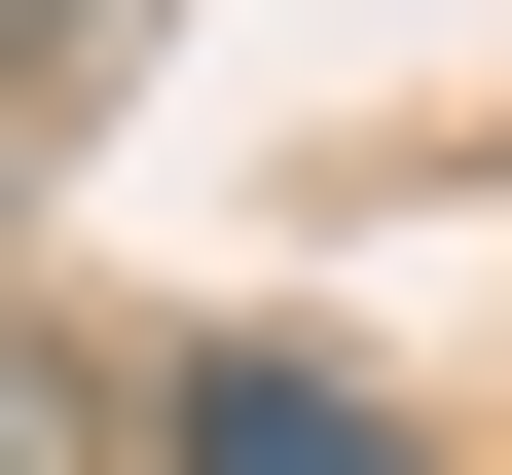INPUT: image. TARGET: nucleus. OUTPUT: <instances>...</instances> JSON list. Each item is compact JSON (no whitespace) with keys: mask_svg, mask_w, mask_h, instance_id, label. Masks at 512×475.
Instances as JSON below:
<instances>
[{"mask_svg":"<svg viewBox=\"0 0 512 475\" xmlns=\"http://www.w3.org/2000/svg\"><path fill=\"white\" fill-rule=\"evenodd\" d=\"M147 475H403V439H366L330 366H183V402H147Z\"/></svg>","mask_w":512,"mask_h":475,"instance_id":"nucleus-1","label":"nucleus"},{"mask_svg":"<svg viewBox=\"0 0 512 475\" xmlns=\"http://www.w3.org/2000/svg\"><path fill=\"white\" fill-rule=\"evenodd\" d=\"M0 475H110V366H74L37 293H0Z\"/></svg>","mask_w":512,"mask_h":475,"instance_id":"nucleus-2","label":"nucleus"},{"mask_svg":"<svg viewBox=\"0 0 512 475\" xmlns=\"http://www.w3.org/2000/svg\"><path fill=\"white\" fill-rule=\"evenodd\" d=\"M110 74V0H0V183H37V110Z\"/></svg>","mask_w":512,"mask_h":475,"instance_id":"nucleus-3","label":"nucleus"}]
</instances>
